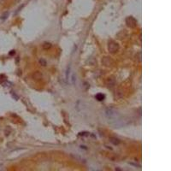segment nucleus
<instances>
[{
    "mask_svg": "<svg viewBox=\"0 0 171 171\" xmlns=\"http://www.w3.org/2000/svg\"><path fill=\"white\" fill-rule=\"evenodd\" d=\"M105 117L108 120V122H109V123L112 125L113 127H122V126H123L126 123L124 118L115 109H110V108L106 109Z\"/></svg>",
    "mask_w": 171,
    "mask_h": 171,
    "instance_id": "1",
    "label": "nucleus"
},
{
    "mask_svg": "<svg viewBox=\"0 0 171 171\" xmlns=\"http://www.w3.org/2000/svg\"><path fill=\"white\" fill-rule=\"evenodd\" d=\"M108 50L110 53H116L119 50V45L114 40H110L108 42Z\"/></svg>",
    "mask_w": 171,
    "mask_h": 171,
    "instance_id": "2",
    "label": "nucleus"
},
{
    "mask_svg": "<svg viewBox=\"0 0 171 171\" xmlns=\"http://www.w3.org/2000/svg\"><path fill=\"white\" fill-rule=\"evenodd\" d=\"M126 24H127V26L130 28H135L136 25H137L136 19L135 18H134L133 16H128L127 19H126Z\"/></svg>",
    "mask_w": 171,
    "mask_h": 171,
    "instance_id": "3",
    "label": "nucleus"
},
{
    "mask_svg": "<svg viewBox=\"0 0 171 171\" xmlns=\"http://www.w3.org/2000/svg\"><path fill=\"white\" fill-rule=\"evenodd\" d=\"M102 62H103V64L104 66H107V67H110V66H111L113 64V60L110 58H109V56L104 58L103 60H102Z\"/></svg>",
    "mask_w": 171,
    "mask_h": 171,
    "instance_id": "4",
    "label": "nucleus"
},
{
    "mask_svg": "<svg viewBox=\"0 0 171 171\" xmlns=\"http://www.w3.org/2000/svg\"><path fill=\"white\" fill-rule=\"evenodd\" d=\"M33 78L36 80H42L43 76H42L41 73H40V72H35V73L33 74Z\"/></svg>",
    "mask_w": 171,
    "mask_h": 171,
    "instance_id": "5",
    "label": "nucleus"
},
{
    "mask_svg": "<svg viewBox=\"0 0 171 171\" xmlns=\"http://www.w3.org/2000/svg\"><path fill=\"white\" fill-rule=\"evenodd\" d=\"M106 84L109 87H112V86H114V85H115V80H114L113 78H110V79L107 80Z\"/></svg>",
    "mask_w": 171,
    "mask_h": 171,
    "instance_id": "6",
    "label": "nucleus"
},
{
    "mask_svg": "<svg viewBox=\"0 0 171 171\" xmlns=\"http://www.w3.org/2000/svg\"><path fill=\"white\" fill-rule=\"evenodd\" d=\"M104 98H105V97H104V95L103 93H98V94L96 95V98H97L98 100H99V101L104 100Z\"/></svg>",
    "mask_w": 171,
    "mask_h": 171,
    "instance_id": "7",
    "label": "nucleus"
},
{
    "mask_svg": "<svg viewBox=\"0 0 171 171\" xmlns=\"http://www.w3.org/2000/svg\"><path fill=\"white\" fill-rule=\"evenodd\" d=\"M52 44L50 43H49V42H46L44 45H43V47H44V49H46V50H48V49H50V48H52Z\"/></svg>",
    "mask_w": 171,
    "mask_h": 171,
    "instance_id": "8",
    "label": "nucleus"
},
{
    "mask_svg": "<svg viewBox=\"0 0 171 171\" xmlns=\"http://www.w3.org/2000/svg\"><path fill=\"white\" fill-rule=\"evenodd\" d=\"M8 16H9V13H8V12H5V13H4V15H3V16H1V19L4 21L6 18L8 17Z\"/></svg>",
    "mask_w": 171,
    "mask_h": 171,
    "instance_id": "9",
    "label": "nucleus"
},
{
    "mask_svg": "<svg viewBox=\"0 0 171 171\" xmlns=\"http://www.w3.org/2000/svg\"><path fill=\"white\" fill-rule=\"evenodd\" d=\"M40 64H41L42 66H46V60H44V59H40Z\"/></svg>",
    "mask_w": 171,
    "mask_h": 171,
    "instance_id": "10",
    "label": "nucleus"
}]
</instances>
